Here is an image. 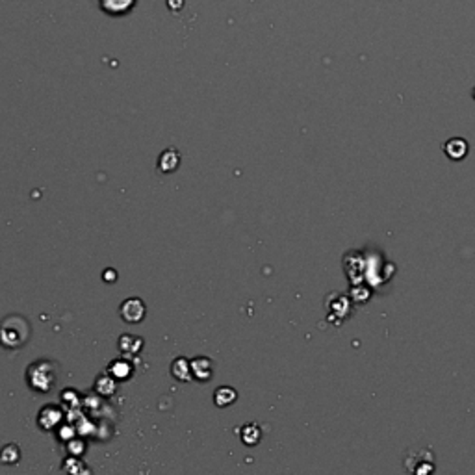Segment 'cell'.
<instances>
[{"label":"cell","instance_id":"277c9868","mask_svg":"<svg viewBox=\"0 0 475 475\" xmlns=\"http://www.w3.org/2000/svg\"><path fill=\"white\" fill-rule=\"evenodd\" d=\"M191 366V377L199 379V381H208L212 377V369H214V364L212 360L206 357L195 358L194 362L189 364Z\"/></svg>","mask_w":475,"mask_h":475},{"label":"cell","instance_id":"52a82bcc","mask_svg":"<svg viewBox=\"0 0 475 475\" xmlns=\"http://www.w3.org/2000/svg\"><path fill=\"white\" fill-rule=\"evenodd\" d=\"M236 398H238L236 390L229 388V386H221V388L214 393V401L217 407H227V405L234 403Z\"/></svg>","mask_w":475,"mask_h":475},{"label":"cell","instance_id":"6da1fadb","mask_svg":"<svg viewBox=\"0 0 475 475\" xmlns=\"http://www.w3.org/2000/svg\"><path fill=\"white\" fill-rule=\"evenodd\" d=\"M30 336V325L25 317L8 316L0 323V343L8 349L23 348Z\"/></svg>","mask_w":475,"mask_h":475},{"label":"cell","instance_id":"3957f363","mask_svg":"<svg viewBox=\"0 0 475 475\" xmlns=\"http://www.w3.org/2000/svg\"><path fill=\"white\" fill-rule=\"evenodd\" d=\"M136 0H101V8L110 15H125L132 10Z\"/></svg>","mask_w":475,"mask_h":475},{"label":"cell","instance_id":"8992f818","mask_svg":"<svg viewBox=\"0 0 475 475\" xmlns=\"http://www.w3.org/2000/svg\"><path fill=\"white\" fill-rule=\"evenodd\" d=\"M179 162L180 156L177 154V151H175V148H169V151H165V153L160 156V169L165 171V173H169V171H175V169L179 167Z\"/></svg>","mask_w":475,"mask_h":475},{"label":"cell","instance_id":"ba28073f","mask_svg":"<svg viewBox=\"0 0 475 475\" xmlns=\"http://www.w3.org/2000/svg\"><path fill=\"white\" fill-rule=\"evenodd\" d=\"M173 375L179 381H189L191 379V366L186 358H177L173 362Z\"/></svg>","mask_w":475,"mask_h":475},{"label":"cell","instance_id":"7a4b0ae2","mask_svg":"<svg viewBox=\"0 0 475 475\" xmlns=\"http://www.w3.org/2000/svg\"><path fill=\"white\" fill-rule=\"evenodd\" d=\"M121 316H123L125 322L128 323H138L144 319L145 316V305L139 299H127V301L121 305Z\"/></svg>","mask_w":475,"mask_h":475},{"label":"cell","instance_id":"5b68a950","mask_svg":"<svg viewBox=\"0 0 475 475\" xmlns=\"http://www.w3.org/2000/svg\"><path fill=\"white\" fill-rule=\"evenodd\" d=\"M445 154L453 160H462L466 154H468V144L460 138L450 139V141L445 144Z\"/></svg>","mask_w":475,"mask_h":475}]
</instances>
